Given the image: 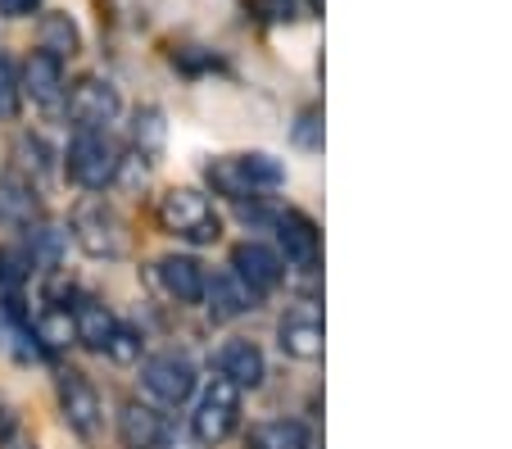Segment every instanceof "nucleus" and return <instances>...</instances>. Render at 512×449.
<instances>
[{
	"instance_id": "nucleus-17",
	"label": "nucleus",
	"mask_w": 512,
	"mask_h": 449,
	"mask_svg": "<svg viewBox=\"0 0 512 449\" xmlns=\"http://www.w3.org/2000/svg\"><path fill=\"white\" fill-rule=\"evenodd\" d=\"M259 295H250V286L236 282L232 273H213L209 286H204V309H209L213 323H236L241 313L254 309Z\"/></svg>"
},
{
	"instance_id": "nucleus-13",
	"label": "nucleus",
	"mask_w": 512,
	"mask_h": 449,
	"mask_svg": "<svg viewBox=\"0 0 512 449\" xmlns=\"http://www.w3.org/2000/svg\"><path fill=\"white\" fill-rule=\"evenodd\" d=\"M155 277L164 286L168 300L177 304H204V286H209V273L195 254H164L155 264Z\"/></svg>"
},
{
	"instance_id": "nucleus-7",
	"label": "nucleus",
	"mask_w": 512,
	"mask_h": 449,
	"mask_svg": "<svg viewBox=\"0 0 512 449\" xmlns=\"http://www.w3.org/2000/svg\"><path fill=\"white\" fill-rule=\"evenodd\" d=\"M55 395H59V413H64L68 431L82 440H91L105 422V404H100V391L91 386L87 372L78 368H59L55 372Z\"/></svg>"
},
{
	"instance_id": "nucleus-15",
	"label": "nucleus",
	"mask_w": 512,
	"mask_h": 449,
	"mask_svg": "<svg viewBox=\"0 0 512 449\" xmlns=\"http://www.w3.org/2000/svg\"><path fill=\"white\" fill-rule=\"evenodd\" d=\"M41 223V196L32 177L5 173L0 177V227H37Z\"/></svg>"
},
{
	"instance_id": "nucleus-3",
	"label": "nucleus",
	"mask_w": 512,
	"mask_h": 449,
	"mask_svg": "<svg viewBox=\"0 0 512 449\" xmlns=\"http://www.w3.org/2000/svg\"><path fill=\"white\" fill-rule=\"evenodd\" d=\"M73 241L91 259H123L132 250V232H127L123 214L109 200H82L73 209Z\"/></svg>"
},
{
	"instance_id": "nucleus-19",
	"label": "nucleus",
	"mask_w": 512,
	"mask_h": 449,
	"mask_svg": "<svg viewBox=\"0 0 512 449\" xmlns=\"http://www.w3.org/2000/svg\"><path fill=\"white\" fill-rule=\"evenodd\" d=\"M28 336L37 341L41 354L68 350V345H73V309H68V304H50V309H41L37 318H28Z\"/></svg>"
},
{
	"instance_id": "nucleus-9",
	"label": "nucleus",
	"mask_w": 512,
	"mask_h": 449,
	"mask_svg": "<svg viewBox=\"0 0 512 449\" xmlns=\"http://www.w3.org/2000/svg\"><path fill=\"white\" fill-rule=\"evenodd\" d=\"M322 341H327V327H322L318 304H309V300L286 309V318L277 323V345L290 359H300V363L322 359Z\"/></svg>"
},
{
	"instance_id": "nucleus-11",
	"label": "nucleus",
	"mask_w": 512,
	"mask_h": 449,
	"mask_svg": "<svg viewBox=\"0 0 512 449\" xmlns=\"http://www.w3.org/2000/svg\"><path fill=\"white\" fill-rule=\"evenodd\" d=\"M277 245H281V264L304 268V273L318 268V259H322V236L313 227V218L300 214V209L277 214Z\"/></svg>"
},
{
	"instance_id": "nucleus-31",
	"label": "nucleus",
	"mask_w": 512,
	"mask_h": 449,
	"mask_svg": "<svg viewBox=\"0 0 512 449\" xmlns=\"http://www.w3.org/2000/svg\"><path fill=\"white\" fill-rule=\"evenodd\" d=\"M0 449H37V445H32V440H19V436H14V440H5Z\"/></svg>"
},
{
	"instance_id": "nucleus-14",
	"label": "nucleus",
	"mask_w": 512,
	"mask_h": 449,
	"mask_svg": "<svg viewBox=\"0 0 512 449\" xmlns=\"http://www.w3.org/2000/svg\"><path fill=\"white\" fill-rule=\"evenodd\" d=\"M23 96H32L37 105L55 109L64 100L68 82H64V59H55L50 50H32L28 64H23Z\"/></svg>"
},
{
	"instance_id": "nucleus-10",
	"label": "nucleus",
	"mask_w": 512,
	"mask_h": 449,
	"mask_svg": "<svg viewBox=\"0 0 512 449\" xmlns=\"http://www.w3.org/2000/svg\"><path fill=\"white\" fill-rule=\"evenodd\" d=\"M232 277L236 282L250 286V295H268L281 286L286 277V264H281V254L263 241H241L232 250Z\"/></svg>"
},
{
	"instance_id": "nucleus-20",
	"label": "nucleus",
	"mask_w": 512,
	"mask_h": 449,
	"mask_svg": "<svg viewBox=\"0 0 512 449\" xmlns=\"http://www.w3.org/2000/svg\"><path fill=\"white\" fill-rule=\"evenodd\" d=\"M313 431L300 418H272L250 431V449H309Z\"/></svg>"
},
{
	"instance_id": "nucleus-4",
	"label": "nucleus",
	"mask_w": 512,
	"mask_h": 449,
	"mask_svg": "<svg viewBox=\"0 0 512 449\" xmlns=\"http://www.w3.org/2000/svg\"><path fill=\"white\" fill-rule=\"evenodd\" d=\"M118 168H123V155L109 141V132H78L64 150V173L73 186L82 191H105V186L118 182Z\"/></svg>"
},
{
	"instance_id": "nucleus-5",
	"label": "nucleus",
	"mask_w": 512,
	"mask_h": 449,
	"mask_svg": "<svg viewBox=\"0 0 512 449\" xmlns=\"http://www.w3.org/2000/svg\"><path fill=\"white\" fill-rule=\"evenodd\" d=\"M236 427H241V391H236L232 381L213 377L209 386L200 391V400H195L191 436L200 440L204 449H213V445H223Z\"/></svg>"
},
{
	"instance_id": "nucleus-24",
	"label": "nucleus",
	"mask_w": 512,
	"mask_h": 449,
	"mask_svg": "<svg viewBox=\"0 0 512 449\" xmlns=\"http://www.w3.org/2000/svg\"><path fill=\"white\" fill-rule=\"evenodd\" d=\"M132 137H136V146H141V159L159 155V146H164V114H159V109H141L132 123Z\"/></svg>"
},
{
	"instance_id": "nucleus-18",
	"label": "nucleus",
	"mask_w": 512,
	"mask_h": 449,
	"mask_svg": "<svg viewBox=\"0 0 512 449\" xmlns=\"http://www.w3.org/2000/svg\"><path fill=\"white\" fill-rule=\"evenodd\" d=\"M114 332H118V318L100 300H78L73 304V341L87 345L91 354H109Z\"/></svg>"
},
{
	"instance_id": "nucleus-22",
	"label": "nucleus",
	"mask_w": 512,
	"mask_h": 449,
	"mask_svg": "<svg viewBox=\"0 0 512 449\" xmlns=\"http://www.w3.org/2000/svg\"><path fill=\"white\" fill-rule=\"evenodd\" d=\"M64 241L68 236L59 232V227H46V223H37V232H32V241L23 245L28 250V259H32V268H59V254H64Z\"/></svg>"
},
{
	"instance_id": "nucleus-8",
	"label": "nucleus",
	"mask_w": 512,
	"mask_h": 449,
	"mask_svg": "<svg viewBox=\"0 0 512 449\" xmlns=\"http://www.w3.org/2000/svg\"><path fill=\"white\" fill-rule=\"evenodd\" d=\"M64 100H68V118L78 123V132H105V127L123 114L118 87L109 78H96V73L73 82V87L64 91Z\"/></svg>"
},
{
	"instance_id": "nucleus-2",
	"label": "nucleus",
	"mask_w": 512,
	"mask_h": 449,
	"mask_svg": "<svg viewBox=\"0 0 512 449\" xmlns=\"http://www.w3.org/2000/svg\"><path fill=\"white\" fill-rule=\"evenodd\" d=\"M159 227L186 245H213L223 236V214L195 186H173L159 196Z\"/></svg>"
},
{
	"instance_id": "nucleus-30",
	"label": "nucleus",
	"mask_w": 512,
	"mask_h": 449,
	"mask_svg": "<svg viewBox=\"0 0 512 449\" xmlns=\"http://www.w3.org/2000/svg\"><path fill=\"white\" fill-rule=\"evenodd\" d=\"M164 449H204L200 445V440H195V436H182V440H173V436H168V445Z\"/></svg>"
},
{
	"instance_id": "nucleus-23",
	"label": "nucleus",
	"mask_w": 512,
	"mask_h": 449,
	"mask_svg": "<svg viewBox=\"0 0 512 449\" xmlns=\"http://www.w3.org/2000/svg\"><path fill=\"white\" fill-rule=\"evenodd\" d=\"M32 273V259L23 245H0V291H14V286H23Z\"/></svg>"
},
{
	"instance_id": "nucleus-21",
	"label": "nucleus",
	"mask_w": 512,
	"mask_h": 449,
	"mask_svg": "<svg viewBox=\"0 0 512 449\" xmlns=\"http://www.w3.org/2000/svg\"><path fill=\"white\" fill-rule=\"evenodd\" d=\"M37 37H41V50H50L55 59H68V55H78V50H82L78 23L68 19L64 10H46V14H41Z\"/></svg>"
},
{
	"instance_id": "nucleus-26",
	"label": "nucleus",
	"mask_w": 512,
	"mask_h": 449,
	"mask_svg": "<svg viewBox=\"0 0 512 449\" xmlns=\"http://www.w3.org/2000/svg\"><path fill=\"white\" fill-rule=\"evenodd\" d=\"M109 359H114V363H136V359H141V336H136L127 323H118L114 341H109Z\"/></svg>"
},
{
	"instance_id": "nucleus-25",
	"label": "nucleus",
	"mask_w": 512,
	"mask_h": 449,
	"mask_svg": "<svg viewBox=\"0 0 512 449\" xmlns=\"http://www.w3.org/2000/svg\"><path fill=\"white\" fill-rule=\"evenodd\" d=\"M23 105V82H19V69L14 59L0 50V118H14Z\"/></svg>"
},
{
	"instance_id": "nucleus-12",
	"label": "nucleus",
	"mask_w": 512,
	"mask_h": 449,
	"mask_svg": "<svg viewBox=\"0 0 512 449\" xmlns=\"http://www.w3.org/2000/svg\"><path fill=\"white\" fill-rule=\"evenodd\" d=\"M213 372L223 381H232L236 391H259L263 377H268V359H263V350L254 341H227L223 350L213 354Z\"/></svg>"
},
{
	"instance_id": "nucleus-29",
	"label": "nucleus",
	"mask_w": 512,
	"mask_h": 449,
	"mask_svg": "<svg viewBox=\"0 0 512 449\" xmlns=\"http://www.w3.org/2000/svg\"><path fill=\"white\" fill-rule=\"evenodd\" d=\"M14 436H19V422H14V413L0 404V445H5V440H14Z\"/></svg>"
},
{
	"instance_id": "nucleus-6",
	"label": "nucleus",
	"mask_w": 512,
	"mask_h": 449,
	"mask_svg": "<svg viewBox=\"0 0 512 449\" xmlns=\"http://www.w3.org/2000/svg\"><path fill=\"white\" fill-rule=\"evenodd\" d=\"M141 386L159 409H182L195 395V386H200V372H195V363L186 359V354L164 350L141 363Z\"/></svg>"
},
{
	"instance_id": "nucleus-1",
	"label": "nucleus",
	"mask_w": 512,
	"mask_h": 449,
	"mask_svg": "<svg viewBox=\"0 0 512 449\" xmlns=\"http://www.w3.org/2000/svg\"><path fill=\"white\" fill-rule=\"evenodd\" d=\"M209 186L227 200H245V196H268L277 186H286V164L263 150H250V155H223L204 168Z\"/></svg>"
},
{
	"instance_id": "nucleus-27",
	"label": "nucleus",
	"mask_w": 512,
	"mask_h": 449,
	"mask_svg": "<svg viewBox=\"0 0 512 449\" xmlns=\"http://www.w3.org/2000/svg\"><path fill=\"white\" fill-rule=\"evenodd\" d=\"M295 141H300V146H322V137H318V114H304L300 118V127H295Z\"/></svg>"
},
{
	"instance_id": "nucleus-16",
	"label": "nucleus",
	"mask_w": 512,
	"mask_h": 449,
	"mask_svg": "<svg viewBox=\"0 0 512 449\" xmlns=\"http://www.w3.org/2000/svg\"><path fill=\"white\" fill-rule=\"evenodd\" d=\"M118 436H123L127 449H164L168 445V422L164 413L145 409V404H123V413H118Z\"/></svg>"
},
{
	"instance_id": "nucleus-28",
	"label": "nucleus",
	"mask_w": 512,
	"mask_h": 449,
	"mask_svg": "<svg viewBox=\"0 0 512 449\" xmlns=\"http://www.w3.org/2000/svg\"><path fill=\"white\" fill-rule=\"evenodd\" d=\"M32 10H37V0H0V14H5V19H28Z\"/></svg>"
}]
</instances>
